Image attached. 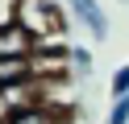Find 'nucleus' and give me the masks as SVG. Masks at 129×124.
<instances>
[{
	"label": "nucleus",
	"mask_w": 129,
	"mask_h": 124,
	"mask_svg": "<svg viewBox=\"0 0 129 124\" xmlns=\"http://www.w3.org/2000/svg\"><path fill=\"white\" fill-rule=\"evenodd\" d=\"M17 21L25 25L38 41H42V37H62V33H67V17L58 13V0H21Z\"/></svg>",
	"instance_id": "nucleus-1"
},
{
	"label": "nucleus",
	"mask_w": 129,
	"mask_h": 124,
	"mask_svg": "<svg viewBox=\"0 0 129 124\" xmlns=\"http://www.w3.org/2000/svg\"><path fill=\"white\" fill-rule=\"evenodd\" d=\"M34 46H38V37H34L21 21L0 25V58H29Z\"/></svg>",
	"instance_id": "nucleus-2"
},
{
	"label": "nucleus",
	"mask_w": 129,
	"mask_h": 124,
	"mask_svg": "<svg viewBox=\"0 0 129 124\" xmlns=\"http://www.w3.org/2000/svg\"><path fill=\"white\" fill-rule=\"evenodd\" d=\"M67 4H71V13H75V21L83 25V29L92 33L96 41H104V37H108V17H104L100 0H67Z\"/></svg>",
	"instance_id": "nucleus-3"
},
{
	"label": "nucleus",
	"mask_w": 129,
	"mask_h": 124,
	"mask_svg": "<svg viewBox=\"0 0 129 124\" xmlns=\"http://www.w3.org/2000/svg\"><path fill=\"white\" fill-rule=\"evenodd\" d=\"M9 124H62V116L54 112L50 103H42V99H34V103H21L17 112L9 116Z\"/></svg>",
	"instance_id": "nucleus-4"
},
{
	"label": "nucleus",
	"mask_w": 129,
	"mask_h": 124,
	"mask_svg": "<svg viewBox=\"0 0 129 124\" xmlns=\"http://www.w3.org/2000/svg\"><path fill=\"white\" fill-rule=\"evenodd\" d=\"M104 124H129V95H112V107L104 116Z\"/></svg>",
	"instance_id": "nucleus-5"
},
{
	"label": "nucleus",
	"mask_w": 129,
	"mask_h": 124,
	"mask_svg": "<svg viewBox=\"0 0 129 124\" xmlns=\"http://www.w3.org/2000/svg\"><path fill=\"white\" fill-rule=\"evenodd\" d=\"M71 70H75V74H92V50L71 46Z\"/></svg>",
	"instance_id": "nucleus-6"
},
{
	"label": "nucleus",
	"mask_w": 129,
	"mask_h": 124,
	"mask_svg": "<svg viewBox=\"0 0 129 124\" xmlns=\"http://www.w3.org/2000/svg\"><path fill=\"white\" fill-rule=\"evenodd\" d=\"M108 91H112V95H129V66H117V70H112Z\"/></svg>",
	"instance_id": "nucleus-7"
},
{
	"label": "nucleus",
	"mask_w": 129,
	"mask_h": 124,
	"mask_svg": "<svg viewBox=\"0 0 129 124\" xmlns=\"http://www.w3.org/2000/svg\"><path fill=\"white\" fill-rule=\"evenodd\" d=\"M17 8H21V0H0V25L17 21Z\"/></svg>",
	"instance_id": "nucleus-8"
}]
</instances>
